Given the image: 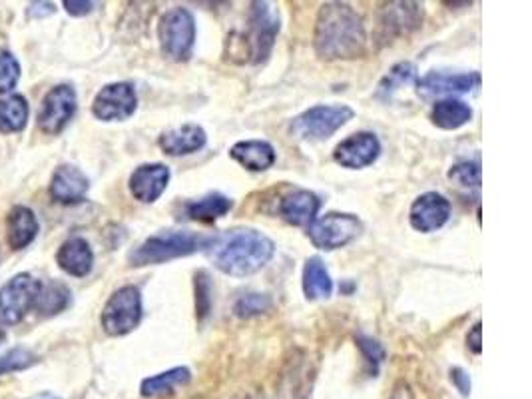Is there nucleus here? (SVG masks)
Segmentation results:
<instances>
[{
  "label": "nucleus",
  "mask_w": 532,
  "mask_h": 399,
  "mask_svg": "<svg viewBox=\"0 0 532 399\" xmlns=\"http://www.w3.org/2000/svg\"><path fill=\"white\" fill-rule=\"evenodd\" d=\"M313 48L321 60H355L367 52V30L359 12L345 2H325L315 20Z\"/></svg>",
  "instance_id": "nucleus-1"
},
{
  "label": "nucleus",
  "mask_w": 532,
  "mask_h": 399,
  "mask_svg": "<svg viewBox=\"0 0 532 399\" xmlns=\"http://www.w3.org/2000/svg\"><path fill=\"white\" fill-rule=\"evenodd\" d=\"M214 266L232 278H246L266 268L275 254L273 240L256 228H234L206 244Z\"/></svg>",
  "instance_id": "nucleus-2"
},
{
  "label": "nucleus",
  "mask_w": 532,
  "mask_h": 399,
  "mask_svg": "<svg viewBox=\"0 0 532 399\" xmlns=\"http://www.w3.org/2000/svg\"><path fill=\"white\" fill-rule=\"evenodd\" d=\"M206 244H208V238H202L194 232H162V234L150 236L138 248H134L128 260H130V266L134 268L156 266V264H164L170 260L192 256L200 248H206Z\"/></svg>",
  "instance_id": "nucleus-3"
},
{
  "label": "nucleus",
  "mask_w": 532,
  "mask_h": 399,
  "mask_svg": "<svg viewBox=\"0 0 532 399\" xmlns=\"http://www.w3.org/2000/svg\"><path fill=\"white\" fill-rule=\"evenodd\" d=\"M355 116L353 108L347 104H317L289 124V132L305 142H321L331 138Z\"/></svg>",
  "instance_id": "nucleus-4"
},
{
  "label": "nucleus",
  "mask_w": 532,
  "mask_h": 399,
  "mask_svg": "<svg viewBox=\"0 0 532 399\" xmlns=\"http://www.w3.org/2000/svg\"><path fill=\"white\" fill-rule=\"evenodd\" d=\"M158 40L162 52L176 60L186 62L192 56L196 44V18L194 14L184 8L176 6L162 14L158 24Z\"/></svg>",
  "instance_id": "nucleus-5"
},
{
  "label": "nucleus",
  "mask_w": 532,
  "mask_h": 399,
  "mask_svg": "<svg viewBox=\"0 0 532 399\" xmlns=\"http://www.w3.org/2000/svg\"><path fill=\"white\" fill-rule=\"evenodd\" d=\"M142 316L144 308L140 290L136 286H124L108 298L100 322L108 336L120 338L134 332L140 326Z\"/></svg>",
  "instance_id": "nucleus-6"
},
{
  "label": "nucleus",
  "mask_w": 532,
  "mask_h": 399,
  "mask_svg": "<svg viewBox=\"0 0 532 399\" xmlns=\"http://www.w3.org/2000/svg\"><path fill=\"white\" fill-rule=\"evenodd\" d=\"M363 226L361 220L353 214H341V212H329L321 218H315L307 226V238L311 244L319 250L333 252L339 248H345L351 244L359 234Z\"/></svg>",
  "instance_id": "nucleus-7"
},
{
  "label": "nucleus",
  "mask_w": 532,
  "mask_h": 399,
  "mask_svg": "<svg viewBox=\"0 0 532 399\" xmlns=\"http://www.w3.org/2000/svg\"><path fill=\"white\" fill-rule=\"evenodd\" d=\"M40 284L30 274H18L0 288V326H16L34 310Z\"/></svg>",
  "instance_id": "nucleus-8"
},
{
  "label": "nucleus",
  "mask_w": 532,
  "mask_h": 399,
  "mask_svg": "<svg viewBox=\"0 0 532 399\" xmlns=\"http://www.w3.org/2000/svg\"><path fill=\"white\" fill-rule=\"evenodd\" d=\"M279 28V12L271 2L250 4V32L246 36V46L254 64H262L269 58Z\"/></svg>",
  "instance_id": "nucleus-9"
},
{
  "label": "nucleus",
  "mask_w": 532,
  "mask_h": 399,
  "mask_svg": "<svg viewBox=\"0 0 532 399\" xmlns=\"http://www.w3.org/2000/svg\"><path fill=\"white\" fill-rule=\"evenodd\" d=\"M138 108L136 88L130 82L106 84L92 102V114L102 122L128 120Z\"/></svg>",
  "instance_id": "nucleus-10"
},
{
  "label": "nucleus",
  "mask_w": 532,
  "mask_h": 399,
  "mask_svg": "<svg viewBox=\"0 0 532 399\" xmlns=\"http://www.w3.org/2000/svg\"><path fill=\"white\" fill-rule=\"evenodd\" d=\"M76 114V92L68 84L54 86L42 100L38 110V128L44 134H60Z\"/></svg>",
  "instance_id": "nucleus-11"
},
{
  "label": "nucleus",
  "mask_w": 532,
  "mask_h": 399,
  "mask_svg": "<svg viewBox=\"0 0 532 399\" xmlns=\"http://www.w3.org/2000/svg\"><path fill=\"white\" fill-rule=\"evenodd\" d=\"M423 4L419 2H389L379 14V38L391 42L401 36H409L423 24Z\"/></svg>",
  "instance_id": "nucleus-12"
},
{
  "label": "nucleus",
  "mask_w": 532,
  "mask_h": 399,
  "mask_svg": "<svg viewBox=\"0 0 532 399\" xmlns=\"http://www.w3.org/2000/svg\"><path fill=\"white\" fill-rule=\"evenodd\" d=\"M381 156V142L373 132H357L339 142L333 150V160L349 170H361L377 162Z\"/></svg>",
  "instance_id": "nucleus-13"
},
{
  "label": "nucleus",
  "mask_w": 532,
  "mask_h": 399,
  "mask_svg": "<svg viewBox=\"0 0 532 399\" xmlns=\"http://www.w3.org/2000/svg\"><path fill=\"white\" fill-rule=\"evenodd\" d=\"M451 218V202L439 192H425L421 194L411 210L409 222L421 234H431L441 230Z\"/></svg>",
  "instance_id": "nucleus-14"
},
{
  "label": "nucleus",
  "mask_w": 532,
  "mask_h": 399,
  "mask_svg": "<svg viewBox=\"0 0 532 399\" xmlns=\"http://www.w3.org/2000/svg\"><path fill=\"white\" fill-rule=\"evenodd\" d=\"M170 168L164 164H142L138 166L128 182L130 194L142 204H154L170 184Z\"/></svg>",
  "instance_id": "nucleus-15"
},
{
  "label": "nucleus",
  "mask_w": 532,
  "mask_h": 399,
  "mask_svg": "<svg viewBox=\"0 0 532 399\" xmlns=\"http://www.w3.org/2000/svg\"><path fill=\"white\" fill-rule=\"evenodd\" d=\"M481 82L479 72H465V74H453V72H437L431 70L425 74L419 82V94L423 96H449L455 98L457 94H467L473 88H477Z\"/></svg>",
  "instance_id": "nucleus-16"
},
{
  "label": "nucleus",
  "mask_w": 532,
  "mask_h": 399,
  "mask_svg": "<svg viewBox=\"0 0 532 399\" xmlns=\"http://www.w3.org/2000/svg\"><path fill=\"white\" fill-rule=\"evenodd\" d=\"M90 182L82 170L70 164L56 168L50 180V196L58 204H78L86 198Z\"/></svg>",
  "instance_id": "nucleus-17"
},
{
  "label": "nucleus",
  "mask_w": 532,
  "mask_h": 399,
  "mask_svg": "<svg viewBox=\"0 0 532 399\" xmlns=\"http://www.w3.org/2000/svg\"><path fill=\"white\" fill-rule=\"evenodd\" d=\"M158 144L168 156H190L208 144V134L200 124H182L164 132L158 138Z\"/></svg>",
  "instance_id": "nucleus-18"
},
{
  "label": "nucleus",
  "mask_w": 532,
  "mask_h": 399,
  "mask_svg": "<svg viewBox=\"0 0 532 399\" xmlns=\"http://www.w3.org/2000/svg\"><path fill=\"white\" fill-rule=\"evenodd\" d=\"M319 208V196L309 190H293L279 200V216L297 228H307L317 218Z\"/></svg>",
  "instance_id": "nucleus-19"
},
{
  "label": "nucleus",
  "mask_w": 532,
  "mask_h": 399,
  "mask_svg": "<svg viewBox=\"0 0 532 399\" xmlns=\"http://www.w3.org/2000/svg\"><path fill=\"white\" fill-rule=\"evenodd\" d=\"M56 262L66 274L74 278H84L92 272L94 252L84 238H70L60 246Z\"/></svg>",
  "instance_id": "nucleus-20"
},
{
  "label": "nucleus",
  "mask_w": 532,
  "mask_h": 399,
  "mask_svg": "<svg viewBox=\"0 0 532 399\" xmlns=\"http://www.w3.org/2000/svg\"><path fill=\"white\" fill-rule=\"evenodd\" d=\"M230 156L250 172H266L275 164V148L266 140L236 142Z\"/></svg>",
  "instance_id": "nucleus-21"
},
{
  "label": "nucleus",
  "mask_w": 532,
  "mask_h": 399,
  "mask_svg": "<svg viewBox=\"0 0 532 399\" xmlns=\"http://www.w3.org/2000/svg\"><path fill=\"white\" fill-rule=\"evenodd\" d=\"M38 234V222L30 208L16 206L6 216V240L12 250H22Z\"/></svg>",
  "instance_id": "nucleus-22"
},
{
  "label": "nucleus",
  "mask_w": 532,
  "mask_h": 399,
  "mask_svg": "<svg viewBox=\"0 0 532 399\" xmlns=\"http://www.w3.org/2000/svg\"><path fill=\"white\" fill-rule=\"evenodd\" d=\"M232 208H234V202L220 192H212L200 200H190L184 204L186 216L190 220L202 222V224H212V222L224 218Z\"/></svg>",
  "instance_id": "nucleus-23"
},
{
  "label": "nucleus",
  "mask_w": 532,
  "mask_h": 399,
  "mask_svg": "<svg viewBox=\"0 0 532 399\" xmlns=\"http://www.w3.org/2000/svg\"><path fill=\"white\" fill-rule=\"evenodd\" d=\"M301 286H303V294L309 302H315V300H327L333 292V280L323 264L321 258L313 256L305 262L303 266V280H301Z\"/></svg>",
  "instance_id": "nucleus-24"
},
{
  "label": "nucleus",
  "mask_w": 532,
  "mask_h": 399,
  "mask_svg": "<svg viewBox=\"0 0 532 399\" xmlns=\"http://www.w3.org/2000/svg\"><path fill=\"white\" fill-rule=\"evenodd\" d=\"M473 118V108L457 98L439 100L431 110V120L441 130H459Z\"/></svg>",
  "instance_id": "nucleus-25"
},
{
  "label": "nucleus",
  "mask_w": 532,
  "mask_h": 399,
  "mask_svg": "<svg viewBox=\"0 0 532 399\" xmlns=\"http://www.w3.org/2000/svg\"><path fill=\"white\" fill-rule=\"evenodd\" d=\"M70 302H72V294H70L68 286H64L62 282L50 280L48 284H40L34 310L40 316L48 318V316H56V314L64 312L70 306Z\"/></svg>",
  "instance_id": "nucleus-26"
},
{
  "label": "nucleus",
  "mask_w": 532,
  "mask_h": 399,
  "mask_svg": "<svg viewBox=\"0 0 532 399\" xmlns=\"http://www.w3.org/2000/svg\"><path fill=\"white\" fill-rule=\"evenodd\" d=\"M190 382H192V372L188 368H172L158 376L146 378L140 386V392L144 398H160L172 394L176 388L186 386Z\"/></svg>",
  "instance_id": "nucleus-27"
},
{
  "label": "nucleus",
  "mask_w": 532,
  "mask_h": 399,
  "mask_svg": "<svg viewBox=\"0 0 532 399\" xmlns=\"http://www.w3.org/2000/svg\"><path fill=\"white\" fill-rule=\"evenodd\" d=\"M28 122V104L20 94L0 100V132H20Z\"/></svg>",
  "instance_id": "nucleus-28"
},
{
  "label": "nucleus",
  "mask_w": 532,
  "mask_h": 399,
  "mask_svg": "<svg viewBox=\"0 0 532 399\" xmlns=\"http://www.w3.org/2000/svg\"><path fill=\"white\" fill-rule=\"evenodd\" d=\"M417 80V68L411 62H399L395 64L389 74L379 82L377 88V98L381 100H389L395 92H399L401 88L409 86L411 82Z\"/></svg>",
  "instance_id": "nucleus-29"
},
{
  "label": "nucleus",
  "mask_w": 532,
  "mask_h": 399,
  "mask_svg": "<svg viewBox=\"0 0 532 399\" xmlns=\"http://www.w3.org/2000/svg\"><path fill=\"white\" fill-rule=\"evenodd\" d=\"M269 310H271V298L267 294H244L234 306L236 316L242 320L262 316Z\"/></svg>",
  "instance_id": "nucleus-30"
},
{
  "label": "nucleus",
  "mask_w": 532,
  "mask_h": 399,
  "mask_svg": "<svg viewBox=\"0 0 532 399\" xmlns=\"http://www.w3.org/2000/svg\"><path fill=\"white\" fill-rule=\"evenodd\" d=\"M36 364V356L26 348H14L0 356V376L28 370Z\"/></svg>",
  "instance_id": "nucleus-31"
},
{
  "label": "nucleus",
  "mask_w": 532,
  "mask_h": 399,
  "mask_svg": "<svg viewBox=\"0 0 532 399\" xmlns=\"http://www.w3.org/2000/svg\"><path fill=\"white\" fill-rule=\"evenodd\" d=\"M449 178L465 188H481V164L479 162H459L449 170Z\"/></svg>",
  "instance_id": "nucleus-32"
},
{
  "label": "nucleus",
  "mask_w": 532,
  "mask_h": 399,
  "mask_svg": "<svg viewBox=\"0 0 532 399\" xmlns=\"http://www.w3.org/2000/svg\"><path fill=\"white\" fill-rule=\"evenodd\" d=\"M212 312V282L208 272L196 274V318L204 322Z\"/></svg>",
  "instance_id": "nucleus-33"
},
{
  "label": "nucleus",
  "mask_w": 532,
  "mask_h": 399,
  "mask_svg": "<svg viewBox=\"0 0 532 399\" xmlns=\"http://www.w3.org/2000/svg\"><path fill=\"white\" fill-rule=\"evenodd\" d=\"M355 342H357V348L361 350V354H363V358H365V364L369 366L371 376H375V374L379 372V366H381L383 360H385V350H383V346H381L377 340L369 338V336H357Z\"/></svg>",
  "instance_id": "nucleus-34"
},
{
  "label": "nucleus",
  "mask_w": 532,
  "mask_h": 399,
  "mask_svg": "<svg viewBox=\"0 0 532 399\" xmlns=\"http://www.w3.org/2000/svg\"><path fill=\"white\" fill-rule=\"evenodd\" d=\"M20 78V64L18 60L8 52L0 50V94L10 92Z\"/></svg>",
  "instance_id": "nucleus-35"
},
{
  "label": "nucleus",
  "mask_w": 532,
  "mask_h": 399,
  "mask_svg": "<svg viewBox=\"0 0 532 399\" xmlns=\"http://www.w3.org/2000/svg\"><path fill=\"white\" fill-rule=\"evenodd\" d=\"M467 348H469L475 356H479V354L483 352V326H481V322H477V324L473 326V330L467 334Z\"/></svg>",
  "instance_id": "nucleus-36"
},
{
  "label": "nucleus",
  "mask_w": 532,
  "mask_h": 399,
  "mask_svg": "<svg viewBox=\"0 0 532 399\" xmlns=\"http://www.w3.org/2000/svg\"><path fill=\"white\" fill-rule=\"evenodd\" d=\"M94 2H86V0H64V8L68 14L72 16H86L94 10Z\"/></svg>",
  "instance_id": "nucleus-37"
},
{
  "label": "nucleus",
  "mask_w": 532,
  "mask_h": 399,
  "mask_svg": "<svg viewBox=\"0 0 532 399\" xmlns=\"http://www.w3.org/2000/svg\"><path fill=\"white\" fill-rule=\"evenodd\" d=\"M451 382L457 386V390L463 394V396H469L471 394V378L465 370L461 368H453L451 370Z\"/></svg>",
  "instance_id": "nucleus-38"
},
{
  "label": "nucleus",
  "mask_w": 532,
  "mask_h": 399,
  "mask_svg": "<svg viewBox=\"0 0 532 399\" xmlns=\"http://www.w3.org/2000/svg\"><path fill=\"white\" fill-rule=\"evenodd\" d=\"M54 12H56V8H54L52 2H32L28 6V14L30 16H50Z\"/></svg>",
  "instance_id": "nucleus-39"
},
{
  "label": "nucleus",
  "mask_w": 532,
  "mask_h": 399,
  "mask_svg": "<svg viewBox=\"0 0 532 399\" xmlns=\"http://www.w3.org/2000/svg\"><path fill=\"white\" fill-rule=\"evenodd\" d=\"M389 399H415V396H413V390L407 382H397Z\"/></svg>",
  "instance_id": "nucleus-40"
},
{
  "label": "nucleus",
  "mask_w": 532,
  "mask_h": 399,
  "mask_svg": "<svg viewBox=\"0 0 532 399\" xmlns=\"http://www.w3.org/2000/svg\"><path fill=\"white\" fill-rule=\"evenodd\" d=\"M30 399H60L56 398V396H52V394H48V392H42V394H36V396H32Z\"/></svg>",
  "instance_id": "nucleus-41"
},
{
  "label": "nucleus",
  "mask_w": 532,
  "mask_h": 399,
  "mask_svg": "<svg viewBox=\"0 0 532 399\" xmlns=\"http://www.w3.org/2000/svg\"><path fill=\"white\" fill-rule=\"evenodd\" d=\"M4 338H6V336H4V330H2V328H0V344H2V342H4Z\"/></svg>",
  "instance_id": "nucleus-42"
}]
</instances>
